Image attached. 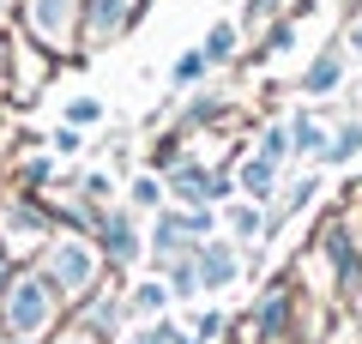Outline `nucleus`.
<instances>
[{
    "mask_svg": "<svg viewBox=\"0 0 362 344\" xmlns=\"http://www.w3.org/2000/svg\"><path fill=\"white\" fill-rule=\"evenodd\" d=\"M54 320V284L49 278H13L6 284V326L13 338H37Z\"/></svg>",
    "mask_w": 362,
    "mask_h": 344,
    "instance_id": "obj_1",
    "label": "nucleus"
},
{
    "mask_svg": "<svg viewBox=\"0 0 362 344\" xmlns=\"http://www.w3.org/2000/svg\"><path fill=\"white\" fill-rule=\"evenodd\" d=\"M90 278H97V248L78 242V236H61L49 248V284L61 296H78V290H90Z\"/></svg>",
    "mask_w": 362,
    "mask_h": 344,
    "instance_id": "obj_2",
    "label": "nucleus"
},
{
    "mask_svg": "<svg viewBox=\"0 0 362 344\" xmlns=\"http://www.w3.org/2000/svg\"><path fill=\"white\" fill-rule=\"evenodd\" d=\"M194 290H223V284L235 278V248L230 242H206V248H194Z\"/></svg>",
    "mask_w": 362,
    "mask_h": 344,
    "instance_id": "obj_3",
    "label": "nucleus"
},
{
    "mask_svg": "<svg viewBox=\"0 0 362 344\" xmlns=\"http://www.w3.org/2000/svg\"><path fill=\"white\" fill-rule=\"evenodd\" d=\"M73 13H78V0H30V30H37L49 49H61V42L73 37Z\"/></svg>",
    "mask_w": 362,
    "mask_h": 344,
    "instance_id": "obj_4",
    "label": "nucleus"
},
{
    "mask_svg": "<svg viewBox=\"0 0 362 344\" xmlns=\"http://www.w3.org/2000/svg\"><path fill=\"white\" fill-rule=\"evenodd\" d=\"M139 0H90V42H115Z\"/></svg>",
    "mask_w": 362,
    "mask_h": 344,
    "instance_id": "obj_5",
    "label": "nucleus"
},
{
    "mask_svg": "<svg viewBox=\"0 0 362 344\" xmlns=\"http://www.w3.org/2000/svg\"><path fill=\"white\" fill-rule=\"evenodd\" d=\"M103 248H109V260H133V254H139V236H133V224L121 212L103 224Z\"/></svg>",
    "mask_w": 362,
    "mask_h": 344,
    "instance_id": "obj_6",
    "label": "nucleus"
},
{
    "mask_svg": "<svg viewBox=\"0 0 362 344\" xmlns=\"http://www.w3.org/2000/svg\"><path fill=\"white\" fill-rule=\"evenodd\" d=\"M272 181H278V157H266V151H259V157H247V164H242V188L254 193V200L272 188Z\"/></svg>",
    "mask_w": 362,
    "mask_h": 344,
    "instance_id": "obj_7",
    "label": "nucleus"
},
{
    "mask_svg": "<svg viewBox=\"0 0 362 344\" xmlns=\"http://www.w3.org/2000/svg\"><path fill=\"white\" fill-rule=\"evenodd\" d=\"M169 188H175L181 200H206V193H211V176H206L199 164H181L175 176H169Z\"/></svg>",
    "mask_w": 362,
    "mask_h": 344,
    "instance_id": "obj_8",
    "label": "nucleus"
},
{
    "mask_svg": "<svg viewBox=\"0 0 362 344\" xmlns=\"http://www.w3.org/2000/svg\"><path fill=\"white\" fill-rule=\"evenodd\" d=\"M350 151H362V121H356V127H344V133H332V139H326V164H350Z\"/></svg>",
    "mask_w": 362,
    "mask_h": 344,
    "instance_id": "obj_9",
    "label": "nucleus"
},
{
    "mask_svg": "<svg viewBox=\"0 0 362 344\" xmlns=\"http://www.w3.org/2000/svg\"><path fill=\"white\" fill-rule=\"evenodd\" d=\"M338 73H344V61H338V55H326V61H314V67H308V79H302V85H308V91H332V85H338Z\"/></svg>",
    "mask_w": 362,
    "mask_h": 344,
    "instance_id": "obj_10",
    "label": "nucleus"
},
{
    "mask_svg": "<svg viewBox=\"0 0 362 344\" xmlns=\"http://www.w3.org/2000/svg\"><path fill=\"white\" fill-rule=\"evenodd\" d=\"M230 229H235V236H259V229H266V217H259V205H230Z\"/></svg>",
    "mask_w": 362,
    "mask_h": 344,
    "instance_id": "obj_11",
    "label": "nucleus"
},
{
    "mask_svg": "<svg viewBox=\"0 0 362 344\" xmlns=\"http://www.w3.org/2000/svg\"><path fill=\"white\" fill-rule=\"evenodd\" d=\"M163 302H169L163 284H139V290H133V314H157Z\"/></svg>",
    "mask_w": 362,
    "mask_h": 344,
    "instance_id": "obj_12",
    "label": "nucleus"
},
{
    "mask_svg": "<svg viewBox=\"0 0 362 344\" xmlns=\"http://www.w3.org/2000/svg\"><path fill=\"white\" fill-rule=\"evenodd\" d=\"M290 145H296V151H326V133L314 127V121H296V127H290Z\"/></svg>",
    "mask_w": 362,
    "mask_h": 344,
    "instance_id": "obj_13",
    "label": "nucleus"
},
{
    "mask_svg": "<svg viewBox=\"0 0 362 344\" xmlns=\"http://www.w3.org/2000/svg\"><path fill=\"white\" fill-rule=\"evenodd\" d=\"M230 49H235V25H211V37H206V61H223Z\"/></svg>",
    "mask_w": 362,
    "mask_h": 344,
    "instance_id": "obj_14",
    "label": "nucleus"
},
{
    "mask_svg": "<svg viewBox=\"0 0 362 344\" xmlns=\"http://www.w3.org/2000/svg\"><path fill=\"white\" fill-rule=\"evenodd\" d=\"M97 115H103V103H97V97H73V103H66V121H73V127H90Z\"/></svg>",
    "mask_w": 362,
    "mask_h": 344,
    "instance_id": "obj_15",
    "label": "nucleus"
},
{
    "mask_svg": "<svg viewBox=\"0 0 362 344\" xmlns=\"http://www.w3.org/2000/svg\"><path fill=\"white\" fill-rule=\"evenodd\" d=\"M206 49H194V55H181V61H175V79H181V85H187V79H199V73H206Z\"/></svg>",
    "mask_w": 362,
    "mask_h": 344,
    "instance_id": "obj_16",
    "label": "nucleus"
},
{
    "mask_svg": "<svg viewBox=\"0 0 362 344\" xmlns=\"http://www.w3.org/2000/svg\"><path fill=\"white\" fill-rule=\"evenodd\" d=\"M133 205H163V188L157 181H133Z\"/></svg>",
    "mask_w": 362,
    "mask_h": 344,
    "instance_id": "obj_17",
    "label": "nucleus"
},
{
    "mask_svg": "<svg viewBox=\"0 0 362 344\" xmlns=\"http://www.w3.org/2000/svg\"><path fill=\"white\" fill-rule=\"evenodd\" d=\"M259 151H266V157H284V151H290V133H284V127H272V133H266V145H259Z\"/></svg>",
    "mask_w": 362,
    "mask_h": 344,
    "instance_id": "obj_18",
    "label": "nucleus"
},
{
    "mask_svg": "<svg viewBox=\"0 0 362 344\" xmlns=\"http://www.w3.org/2000/svg\"><path fill=\"white\" fill-rule=\"evenodd\" d=\"M61 344H97V338H90V332H73V338H61Z\"/></svg>",
    "mask_w": 362,
    "mask_h": 344,
    "instance_id": "obj_19",
    "label": "nucleus"
},
{
    "mask_svg": "<svg viewBox=\"0 0 362 344\" xmlns=\"http://www.w3.org/2000/svg\"><path fill=\"white\" fill-rule=\"evenodd\" d=\"M350 49H362V25H356V30H350Z\"/></svg>",
    "mask_w": 362,
    "mask_h": 344,
    "instance_id": "obj_20",
    "label": "nucleus"
},
{
    "mask_svg": "<svg viewBox=\"0 0 362 344\" xmlns=\"http://www.w3.org/2000/svg\"><path fill=\"white\" fill-rule=\"evenodd\" d=\"M133 344H163V338H157V332H145V338H133Z\"/></svg>",
    "mask_w": 362,
    "mask_h": 344,
    "instance_id": "obj_21",
    "label": "nucleus"
},
{
    "mask_svg": "<svg viewBox=\"0 0 362 344\" xmlns=\"http://www.w3.org/2000/svg\"><path fill=\"white\" fill-rule=\"evenodd\" d=\"M332 344H362V338H350V332H338V338H332Z\"/></svg>",
    "mask_w": 362,
    "mask_h": 344,
    "instance_id": "obj_22",
    "label": "nucleus"
},
{
    "mask_svg": "<svg viewBox=\"0 0 362 344\" xmlns=\"http://www.w3.org/2000/svg\"><path fill=\"white\" fill-rule=\"evenodd\" d=\"M0 278H6V254H0Z\"/></svg>",
    "mask_w": 362,
    "mask_h": 344,
    "instance_id": "obj_23",
    "label": "nucleus"
},
{
    "mask_svg": "<svg viewBox=\"0 0 362 344\" xmlns=\"http://www.w3.org/2000/svg\"><path fill=\"white\" fill-rule=\"evenodd\" d=\"M259 6H272V0H259Z\"/></svg>",
    "mask_w": 362,
    "mask_h": 344,
    "instance_id": "obj_24",
    "label": "nucleus"
},
{
    "mask_svg": "<svg viewBox=\"0 0 362 344\" xmlns=\"http://www.w3.org/2000/svg\"><path fill=\"white\" fill-rule=\"evenodd\" d=\"M0 6H6V0H0Z\"/></svg>",
    "mask_w": 362,
    "mask_h": 344,
    "instance_id": "obj_25",
    "label": "nucleus"
}]
</instances>
